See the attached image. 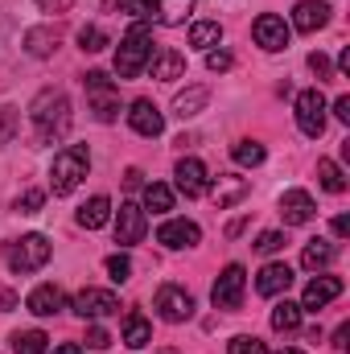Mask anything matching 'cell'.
I'll use <instances>...</instances> for the list:
<instances>
[{
  "instance_id": "cell-1",
  "label": "cell",
  "mask_w": 350,
  "mask_h": 354,
  "mask_svg": "<svg viewBox=\"0 0 350 354\" xmlns=\"http://www.w3.org/2000/svg\"><path fill=\"white\" fill-rule=\"evenodd\" d=\"M29 120H33V136L37 145H58L71 124H75V111H71V99L62 87H46L33 103H29Z\"/></svg>"
},
{
  "instance_id": "cell-2",
  "label": "cell",
  "mask_w": 350,
  "mask_h": 354,
  "mask_svg": "<svg viewBox=\"0 0 350 354\" xmlns=\"http://www.w3.org/2000/svg\"><path fill=\"white\" fill-rule=\"evenodd\" d=\"M107 12H128V17H145L153 25H185V17L194 12V0H103Z\"/></svg>"
},
{
  "instance_id": "cell-3",
  "label": "cell",
  "mask_w": 350,
  "mask_h": 354,
  "mask_svg": "<svg viewBox=\"0 0 350 354\" xmlns=\"http://www.w3.org/2000/svg\"><path fill=\"white\" fill-rule=\"evenodd\" d=\"M87 169H91L87 145H66L62 153H54V165H50V189H54L58 198L75 194L79 181L87 177Z\"/></svg>"
},
{
  "instance_id": "cell-4",
  "label": "cell",
  "mask_w": 350,
  "mask_h": 354,
  "mask_svg": "<svg viewBox=\"0 0 350 354\" xmlns=\"http://www.w3.org/2000/svg\"><path fill=\"white\" fill-rule=\"evenodd\" d=\"M153 58V33L149 25H132L124 37H120V50H116V75L120 79H136Z\"/></svg>"
},
{
  "instance_id": "cell-5",
  "label": "cell",
  "mask_w": 350,
  "mask_h": 354,
  "mask_svg": "<svg viewBox=\"0 0 350 354\" xmlns=\"http://www.w3.org/2000/svg\"><path fill=\"white\" fill-rule=\"evenodd\" d=\"M4 264L12 268L17 276L46 268L50 264V239H46V235H21V239H12V243L4 248Z\"/></svg>"
},
{
  "instance_id": "cell-6",
  "label": "cell",
  "mask_w": 350,
  "mask_h": 354,
  "mask_svg": "<svg viewBox=\"0 0 350 354\" xmlns=\"http://www.w3.org/2000/svg\"><path fill=\"white\" fill-rule=\"evenodd\" d=\"M83 87H87V99H91V115L99 124H111L120 115V91L111 83L107 71H87L83 75Z\"/></svg>"
},
{
  "instance_id": "cell-7",
  "label": "cell",
  "mask_w": 350,
  "mask_h": 354,
  "mask_svg": "<svg viewBox=\"0 0 350 354\" xmlns=\"http://www.w3.org/2000/svg\"><path fill=\"white\" fill-rule=\"evenodd\" d=\"M297 128H301L309 140H317V136L326 132V95L317 87H309V91L297 95Z\"/></svg>"
},
{
  "instance_id": "cell-8",
  "label": "cell",
  "mask_w": 350,
  "mask_h": 354,
  "mask_svg": "<svg viewBox=\"0 0 350 354\" xmlns=\"http://www.w3.org/2000/svg\"><path fill=\"white\" fill-rule=\"evenodd\" d=\"M243 288H248V272H243L239 264H227L223 272H219L214 288H210L214 309H239V305H243Z\"/></svg>"
},
{
  "instance_id": "cell-9",
  "label": "cell",
  "mask_w": 350,
  "mask_h": 354,
  "mask_svg": "<svg viewBox=\"0 0 350 354\" xmlns=\"http://www.w3.org/2000/svg\"><path fill=\"white\" fill-rule=\"evenodd\" d=\"M153 305H157V313H161L169 326H181V322H190V317H194V297H190L181 284H161Z\"/></svg>"
},
{
  "instance_id": "cell-10",
  "label": "cell",
  "mask_w": 350,
  "mask_h": 354,
  "mask_svg": "<svg viewBox=\"0 0 350 354\" xmlns=\"http://www.w3.org/2000/svg\"><path fill=\"white\" fill-rule=\"evenodd\" d=\"M149 231V218L136 202H120V214H116V243L120 248H136Z\"/></svg>"
},
{
  "instance_id": "cell-11",
  "label": "cell",
  "mask_w": 350,
  "mask_h": 354,
  "mask_svg": "<svg viewBox=\"0 0 350 354\" xmlns=\"http://www.w3.org/2000/svg\"><path fill=\"white\" fill-rule=\"evenodd\" d=\"M71 309H75L79 317L99 322V317H111V313H120V297H116V292H107V288H83V292L71 301Z\"/></svg>"
},
{
  "instance_id": "cell-12",
  "label": "cell",
  "mask_w": 350,
  "mask_h": 354,
  "mask_svg": "<svg viewBox=\"0 0 350 354\" xmlns=\"http://www.w3.org/2000/svg\"><path fill=\"white\" fill-rule=\"evenodd\" d=\"M252 37H256V46L268 50V54L288 50V25H284V17H276V12H260V17H256Z\"/></svg>"
},
{
  "instance_id": "cell-13",
  "label": "cell",
  "mask_w": 350,
  "mask_h": 354,
  "mask_svg": "<svg viewBox=\"0 0 350 354\" xmlns=\"http://www.w3.org/2000/svg\"><path fill=\"white\" fill-rule=\"evenodd\" d=\"M206 194H210V202H214L219 210H227V206H239V202L252 194V181H248V177H235V174H219L206 185Z\"/></svg>"
},
{
  "instance_id": "cell-14",
  "label": "cell",
  "mask_w": 350,
  "mask_h": 354,
  "mask_svg": "<svg viewBox=\"0 0 350 354\" xmlns=\"http://www.w3.org/2000/svg\"><path fill=\"white\" fill-rule=\"evenodd\" d=\"M128 124H132L136 136H161L165 132V115H161V107L153 99H136L128 107Z\"/></svg>"
},
{
  "instance_id": "cell-15",
  "label": "cell",
  "mask_w": 350,
  "mask_h": 354,
  "mask_svg": "<svg viewBox=\"0 0 350 354\" xmlns=\"http://www.w3.org/2000/svg\"><path fill=\"white\" fill-rule=\"evenodd\" d=\"M313 214H317V206H313V198L305 189H284L280 194V218H284V227H305Z\"/></svg>"
},
{
  "instance_id": "cell-16",
  "label": "cell",
  "mask_w": 350,
  "mask_h": 354,
  "mask_svg": "<svg viewBox=\"0 0 350 354\" xmlns=\"http://www.w3.org/2000/svg\"><path fill=\"white\" fill-rule=\"evenodd\" d=\"M334 297H342V280H338V276H313V280L305 284V292H301V309L317 313V309H326Z\"/></svg>"
},
{
  "instance_id": "cell-17",
  "label": "cell",
  "mask_w": 350,
  "mask_h": 354,
  "mask_svg": "<svg viewBox=\"0 0 350 354\" xmlns=\"http://www.w3.org/2000/svg\"><path fill=\"white\" fill-rule=\"evenodd\" d=\"M202 239V231H198V223H190V218H169V223H161L157 227V243H165V248H194Z\"/></svg>"
},
{
  "instance_id": "cell-18",
  "label": "cell",
  "mask_w": 350,
  "mask_h": 354,
  "mask_svg": "<svg viewBox=\"0 0 350 354\" xmlns=\"http://www.w3.org/2000/svg\"><path fill=\"white\" fill-rule=\"evenodd\" d=\"M326 25H330V4L326 0H301L293 8V29L297 33H317Z\"/></svg>"
},
{
  "instance_id": "cell-19",
  "label": "cell",
  "mask_w": 350,
  "mask_h": 354,
  "mask_svg": "<svg viewBox=\"0 0 350 354\" xmlns=\"http://www.w3.org/2000/svg\"><path fill=\"white\" fill-rule=\"evenodd\" d=\"M25 309H29L33 317H54V313H62V309H66V292H62L58 284H37V288L29 292Z\"/></svg>"
},
{
  "instance_id": "cell-20",
  "label": "cell",
  "mask_w": 350,
  "mask_h": 354,
  "mask_svg": "<svg viewBox=\"0 0 350 354\" xmlns=\"http://www.w3.org/2000/svg\"><path fill=\"white\" fill-rule=\"evenodd\" d=\"M174 177H177V189H181L185 198H202V194H206V165H202L198 157H181Z\"/></svg>"
},
{
  "instance_id": "cell-21",
  "label": "cell",
  "mask_w": 350,
  "mask_h": 354,
  "mask_svg": "<svg viewBox=\"0 0 350 354\" xmlns=\"http://www.w3.org/2000/svg\"><path fill=\"white\" fill-rule=\"evenodd\" d=\"M58 41H62V29H58V25H33V29L25 33V54L50 58V54L58 50Z\"/></svg>"
},
{
  "instance_id": "cell-22",
  "label": "cell",
  "mask_w": 350,
  "mask_h": 354,
  "mask_svg": "<svg viewBox=\"0 0 350 354\" xmlns=\"http://www.w3.org/2000/svg\"><path fill=\"white\" fill-rule=\"evenodd\" d=\"M288 284H293V268L288 264H264L260 276H256L260 297H280V292H288Z\"/></svg>"
},
{
  "instance_id": "cell-23",
  "label": "cell",
  "mask_w": 350,
  "mask_h": 354,
  "mask_svg": "<svg viewBox=\"0 0 350 354\" xmlns=\"http://www.w3.org/2000/svg\"><path fill=\"white\" fill-rule=\"evenodd\" d=\"M149 66H153V79L174 83V79L185 75V54H177V50H157V54L149 58Z\"/></svg>"
},
{
  "instance_id": "cell-24",
  "label": "cell",
  "mask_w": 350,
  "mask_h": 354,
  "mask_svg": "<svg viewBox=\"0 0 350 354\" xmlns=\"http://www.w3.org/2000/svg\"><path fill=\"white\" fill-rule=\"evenodd\" d=\"M120 342H124V346H132V351H140V346H149V342H153V326L145 322V313H136V309H132V313L124 317V334H120Z\"/></svg>"
},
{
  "instance_id": "cell-25",
  "label": "cell",
  "mask_w": 350,
  "mask_h": 354,
  "mask_svg": "<svg viewBox=\"0 0 350 354\" xmlns=\"http://www.w3.org/2000/svg\"><path fill=\"white\" fill-rule=\"evenodd\" d=\"M334 256H338V248H334V243H326V239H309V243H305V252H301V264L309 268V272H322V268L334 264Z\"/></svg>"
},
{
  "instance_id": "cell-26",
  "label": "cell",
  "mask_w": 350,
  "mask_h": 354,
  "mask_svg": "<svg viewBox=\"0 0 350 354\" xmlns=\"http://www.w3.org/2000/svg\"><path fill=\"white\" fill-rule=\"evenodd\" d=\"M206 103H210V91H206V87H185L174 99V115H177V120H190V115H198Z\"/></svg>"
},
{
  "instance_id": "cell-27",
  "label": "cell",
  "mask_w": 350,
  "mask_h": 354,
  "mask_svg": "<svg viewBox=\"0 0 350 354\" xmlns=\"http://www.w3.org/2000/svg\"><path fill=\"white\" fill-rule=\"evenodd\" d=\"M301 305H293V301H280L276 309H272V330L276 334H297L301 330Z\"/></svg>"
},
{
  "instance_id": "cell-28",
  "label": "cell",
  "mask_w": 350,
  "mask_h": 354,
  "mask_svg": "<svg viewBox=\"0 0 350 354\" xmlns=\"http://www.w3.org/2000/svg\"><path fill=\"white\" fill-rule=\"evenodd\" d=\"M107 218H111V202H107L103 194H95L87 206L79 210V227H87V231H99V227H103Z\"/></svg>"
},
{
  "instance_id": "cell-29",
  "label": "cell",
  "mask_w": 350,
  "mask_h": 354,
  "mask_svg": "<svg viewBox=\"0 0 350 354\" xmlns=\"http://www.w3.org/2000/svg\"><path fill=\"white\" fill-rule=\"evenodd\" d=\"M219 41H223V25H219V21H194V25H190V46L214 50Z\"/></svg>"
},
{
  "instance_id": "cell-30",
  "label": "cell",
  "mask_w": 350,
  "mask_h": 354,
  "mask_svg": "<svg viewBox=\"0 0 350 354\" xmlns=\"http://www.w3.org/2000/svg\"><path fill=\"white\" fill-rule=\"evenodd\" d=\"M145 210H153V214L174 210V189H169V185H161V181L145 185Z\"/></svg>"
},
{
  "instance_id": "cell-31",
  "label": "cell",
  "mask_w": 350,
  "mask_h": 354,
  "mask_svg": "<svg viewBox=\"0 0 350 354\" xmlns=\"http://www.w3.org/2000/svg\"><path fill=\"white\" fill-rule=\"evenodd\" d=\"M231 157H235V165L256 169V165H264V145H256V140H239V145L231 149Z\"/></svg>"
},
{
  "instance_id": "cell-32",
  "label": "cell",
  "mask_w": 350,
  "mask_h": 354,
  "mask_svg": "<svg viewBox=\"0 0 350 354\" xmlns=\"http://www.w3.org/2000/svg\"><path fill=\"white\" fill-rule=\"evenodd\" d=\"M317 177H322V185H326L330 194H342V189H347V174H342L330 157H322V161H317Z\"/></svg>"
},
{
  "instance_id": "cell-33",
  "label": "cell",
  "mask_w": 350,
  "mask_h": 354,
  "mask_svg": "<svg viewBox=\"0 0 350 354\" xmlns=\"http://www.w3.org/2000/svg\"><path fill=\"white\" fill-rule=\"evenodd\" d=\"M79 50H83V54H99V50H107V33H103L99 25H83V29H79Z\"/></svg>"
},
{
  "instance_id": "cell-34",
  "label": "cell",
  "mask_w": 350,
  "mask_h": 354,
  "mask_svg": "<svg viewBox=\"0 0 350 354\" xmlns=\"http://www.w3.org/2000/svg\"><path fill=\"white\" fill-rule=\"evenodd\" d=\"M46 334L42 330H25V334H17L12 338V346H17V354H46Z\"/></svg>"
},
{
  "instance_id": "cell-35",
  "label": "cell",
  "mask_w": 350,
  "mask_h": 354,
  "mask_svg": "<svg viewBox=\"0 0 350 354\" xmlns=\"http://www.w3.org/2000/svg\"><path fill=\"white\" fill-rule=\"evenodd\" d=\"M107 276H111L116 284H124V280H132V260H128L124 252H116V256H107Z\"/></svg>"
},
{
  "instance_id": "cell-36",
  "label": "cell",
  "mask_w": 350,
  "mask_h": 354,
  "mask_svg": "<svg viewBox=\"0 0 350 354\" xmlns=\"http://www.w3.org/2000/svg\"><path fill=\"white\" fill-rule=\"evenodd\" d=\"M227 354H268L260 338H248V334H239V338H231L227 342Z\"/></svg>"
},
{
  "instance_id": "cell-37",
  "label": "cell",
  "mask_w": 350,
  "mask_h": 354,
  "mask_svg": "<svg viewBox=\"0 0 350 354\" xmlns=\"http://www.w3.org/2000/svg\"><path fill=\"white\" fill-rule=\"evenodd\" d=\"M280 248H284V235H280V231H264L260 239H256V252H260V256H276Z\"/></svg>"
},
{
  "instance_id": "cell-38",
  "label": "cell",
  "mask_w": 350,
  "mask_h": 354,
  "mask_svg": "<svg viewBox=\"0 0 350 354\" xmlns=\"http://www.w3.org/2000/svg\"><path fill=\"white\" fill-rule=\"evenodd\" d=\"M42 202H46V194H42V189H25V194L17 198V210H21V214H37V210H42Z\"/></svg>"
},
{
  "instance_id": "cell-39",
  "label": "cell",
  "mask_w": 350,
  "mask_h": 354,
  "mask_svg": "<svg viewBox=\"0 0 350 354\" xmlns=\"http://www.w3.org/2000/svg\"><path fill=\"white\" fill-rule=\"evenodd\" d=\"M12 132H17V111L0 103V149H4L8 140H12Z\"/></svg>"
},
{
  "instance_id": "cell-40",
  "label": "cell",
  "mask_w": 350,
  "mask_h": 354,
  "mask_svg": "<svg viewBox=\"0 0 350 354\" xmlns=\"http://www.w3.org/2000/svg\"><path fill=\"white\" fill-rule=\"evenodd\" d=\"M206 66H210L214 75H223V71H231V66H235V58H231L227 50H206Z\"/></svg>"
},
{
  "instance_id": "cell-41",
  "label": "cell",
  "mask_w": 350,
  "mask_h": 354,
  "mask_svg": "<svg viewBox=\"0 0 350 354\" xmlns=\"http://www.w3.org/2000/svg\"><path fill=\"white\" fill-rule=\"evenodd\" d=\"M309 71L317 75V83H326V79H334V66H330V58H326V54H317V50L309 54Z\"/></svg>"
},
{
  "instance_id": "cell-42",
  "label": "cell",
  "mask_w": 350,
  "mask_h": 354,
  "mask_svg": "<svg viewBox=\"0 0 350 354\" xmlns=\"http://www.w3.org/2000/svg\"><path fill=\"white\" fill-rule=\"evenodd\" d=\"M87 346H91V351H107V346H111V338H107V330H103V326H91V330H87Z\"/></svg>"
},
{
  "instance_id": "cell-43",
  "label": "cell",
  "mask_w": 350,
  "mask_h": 354,
  "mask_svg": "<svg viewBox=\"0 0 350 354\" xmlns=\"http://www.w3.org/2000/svg\"><path fill=\"white\" fill-rule=\"evenodd\" d=\"M37 4H42L46 12H71V8H75V0H37Z\"/></svg>"
},
{
  "instance_id": "cell-44",
  "label": "cell",
  "mask_w": 350,
  "mask_h": 354,
  "mask_svg": "<svg viewBox=\"0 0 350 354\" xmlns=\"http://www.w3.org/2000/svg\"><path fill=\"white\" fill-rule=\"evenodd\" d=\"M334 115H338L342 124H350V95H342V99H334Z\"/></svg>"
},
{
  "instance_id": "cell-45",
  "label": "cell",
  "mask_w": 350,
  "mask_h": 354,
  "mask_svg": "<svg viewBox=\"0 0 350 354\" xmlns=\"http://www.w3.org/2000/svg\"><path fill=\"white\" fill-rule=\"evenodd\" d=\"M347 338H350V326H347V322H342V326L334 330V346H338V351H347V346H350Z\"/></svg>"
},
{
  "instance_id": "cell-46",
  "label": "cell",
  "mask_w": 350,
  "mask_h": 354,
  "mask_svg": "<svg viewBox=\"0 0 350 354\" xmlns=\"http://www.w3.org/2000/svg\"><path fill=\"white\" fill-rule=\"evenodd\" d=\"M124 185H128V189H140V185H145V174H140V169H128V174H124Z\"/></svg>"
},
{
  "instance_id": "cell-47",
  "label": "cell",
  "mask_w": 350,
  "mask_h": 354,
  "mask_svg": "<svg viewBox=\"0 0 350 354\" xmlns=\"http://www.w3.org/2000/svg\"><path fill=\"white\" fill-rule=\"evenodd\" d=\"M334 235H338V239H347V235H350V218H347V214H338V218H334Z\"/></svg>"
},
{
  "instance_id": "cell-48",
  "label": "cell",
  "mask_w": 350,
  "mask_h": 354,
  "mask_svg": "<svg viewBox=\"0 0 350 354\" xmlns=\"http://www.w3.org/2000/svg\"><path fill=\"white\" fill-rule=\"evenodd\" d=\"M54 354H83V346H79V342H62Z\"/></svg>"
},
{
  "instance_id": "cell-49",
  "label": "cell",
  "mask_w": 350,
  "mask_h": 354,
  "mask_svg": "<svg viewBox=\"0 0 350 354\" xmlns=\"http://www.w3.org/2000/svg\"><path fill=\"white\" fill-rule=\"evenodd\" d=\"M338 71H342V75H350V50H342V54H338Z\"/></svg>"
},
{
  "instance_id": "cell-50",
  "label": "cell",
  "mask_w": 350,
  "mask_h": 354,
  "mask_svg": "<svg viewBox=\"0 0 350 354\" xmlns=\"http://www.w3.org/2000/svg\"><path fill=\"white\" fill-rule=\"evenodd\" d=\"M280 354H305V351H280Z\"/></svg>"
},
{
  "instance_id": "cell-51",
  "label": "cell",
  "mask_w": 350,
  "mask_h": 354,
  "mask_svg": "<svg viewBox=\"0 0 350 354\" xmlns=\"http://www.w3.org/2000/svg\"><path fill=\"white\" fill-rule=\"evenodd\" d=\"M165 354H174V351H165Z\"/></svg>"
}]
</instances>
